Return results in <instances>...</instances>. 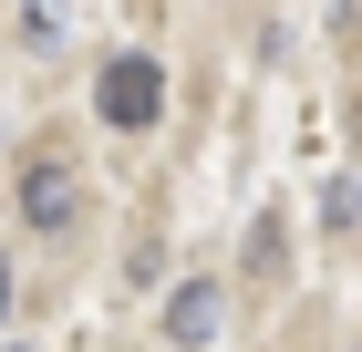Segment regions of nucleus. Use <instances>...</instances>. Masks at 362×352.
I'll return each instance as SVG.
<instances>
[{
    "label": "nucleus",
    "mask_w": 362,
    "mask_h": 352,
    "mask_svg": "<svg viewBox=\"0 0 362 352\" xmlns=\"http://www.w3.org/2000/svg\"><path fill=\"white\" fill-rule=\"evenodd\" d=\"M0 311H11V259H0Z\"/></svg>",
    "instance_id": "nucleus-6"
},
{
    "label": "nucleus",
    "mask_w": 362,
    "mask_h": 352,
    "mask_svg": "<svg viewBox=\"0 0 362 352\" xmlns=\"http://www.w3.org/2000/svg\"><path fill=\"white\" fill-rule=\"evenodd\" d=\"M62 31H73V11H62V0H21V42H42V52H52Z\"/></svg>",
    "instance_id": "nucleus-4"
},
{
    "label": "nucleus",
    "mask_w": 362,
    "mask_h": 352,
    "mask_svg": "<svg viewBox=\"0 0 362 352\" xmlns=\"http://www.w3.org/2000/svg\"><path fill=\"white\" fill-rule=\"evenodd\" d=\"M93 114H104L114 135L156 125V114H166V73H156V52H114V62H104V83H93Z\"/></svg>",
    "instance_id": "nucleus-1"
},
{
    "label": "nucleus",
    "mask_w": 362,
    "mask_h": 352,
    "mask_svg": "<svg viewBox=\"0 0 362 352\" xmlns=\"http://www.w3.org/2000/svg\"><path fill=\"white\" fill-rule=\"evenodd\" d=\"M218 311H228V290H218V280H187V290H176L166 300V342H218Z\"/></svg>",
    "instance_id": "nucleus-3"
},
{
    "label": "nucleus",
    "mask_w": 362,
    "mask_h": 352,
    "mask_svg": "<svg viewBox=\"0 0 362 352\" xmlns=\"http://www.w3.org/2000/svg\"><path fill=\"white\" fill-rule=\"evenodd\" d=\"M21 217L42 228V239H52L62 217H73V166H62V156H42V166L21 176Z\"/></svg>",
    "instance_id": "nucleus-2"
},
{
    "label": "nucleus",
    "mask_w": 362,
    "mask_h": 352,
    "mask_svg": "<svg viewBox=\"0 0 362 352\" xmlns=\"http://www.w3.org/2000/svg\"><path fill=\"white\" fill-rule=\"evenodd\" d=\"M321 217H332V228H352V217H362V176H341V187H332V208H321Z\"/></svg>",
    "instance_id": "nucleus-5"
}]
</instances>
